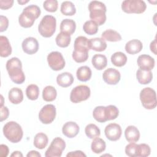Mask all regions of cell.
<instances>
[{
  "instance_id": "2",
  "label": "cell",
  "mask_w": 157,
  "mask_h": 157,
  "mask_svg": "<svg viewBox=\"0 0 157 157\" xmlns=\"http://www.w3.org/2000/svg\"><path fill=\"white\" fill-rule=\"evenodd\" d=\"M40 13V9L36 5L32 4L26 7L18 17L20 25L25 28L31 27Z\"/></svg>"
},
{
  "instance_id": "47",
  "label": "cell",
  "mask_w": 157,
  "mask_h": 157,
  "mask_svg": "<svg viewBox=\"0 0 157 157\" xmlns=\"http://www.w3.org/2000/svg\"><path fill=\"white\" fill-rule=\"evenodd\" d=\"M67 157H81V156H86V155L80 150H76L74 151H71L66 155Z\"/></svg>"
},
{
  "instance_id": "15",
  "label": "cell",
  "mask_w": 157,
  "mask_h": 157,
  "mask_svg": "<svg viewBox=\"0 0 157 157\" xmlns=\"http://www.w3.org/2000/svg\"><path fill=\"white\" fill-rule=\"evenodd\" d=\"M137 63L139 69L151 71L155 66V61L154 58L148 55H141L138 57Z\"/></svg>"
},
{
  "instance_id": "41",
  "label": "cell",
  "mask_w": 157,
  "mask_h": 157,
  "mask_svg": "<svg viewBox=\"0 0 157 157\" xmlns=\"http://www.w3.org/2000/svg\"><path fill=\"white\" fill-rule=\"evenodd\" d=\"M58 1L56 0H47L44 2V9L49 12H55L58 9Z\"/></svg>"
},
{
  "instance_id": "38",
  "label": "cell",
  "mask_w": 157,
  "mask_h": 157,
  "mask_svg": "<svg viewBox=\"0 0 157 157\" xmlns=\"http://www.w3.org/2000/svg\"><path fill=\"white\" fill-rule=\"evenodd\" d=\"M83 29L87 34L94 35L98 31V25L94 21L88 20L83 24Z\"/></svg>"
},
{
  "instance_id": "39",
  "label": "cell",
  "mask_w": 157,
  "mask_h": 157,
  "mask_svg": "<svg viewBox=\"0 0 157 157\" xmlns=\"http://www.w3.org/2000/svg\"><path fill=\"white\" fill-rule=\"evenodd\" d=\"M72 56L75 62L78 63H83L85 62L88 58V52L74 50Z\"/></svg>"
},
{
  "instance_id": "26",
  "label": "cell",
  "mask_w": 157,
  "mask_h": 157,
  "mask_svg": "<svg viewBox=\"0 0 157 157\" xmlns=\"http://www.w3.org/2000/svg\"><path fill=\"white\" fill-rule=\"evenodd\" d=\"M91 63L95 69L97 70H102L107 66V59L104 55L96 54L93 56Z\"/></svg>"
},
{
  "instance_id": "1",
  "label": "cell",
  "mask_w": 157,
  "mask_h": 157,
  "mask_svg": "<svg viewBox=\"0 0 157 157\" xmlns=\"http://www.w3.org/2000/svg\"><path fill=\"white\" fill-rule=\"evenodd\" d=\"M6 69L11 80L16 84H21L25 80V75L22 71L21 61L17 57H13L6 63Z\"/></svg>"
},
{
  "instance_id": "18",
  "label": "cell",
  "mask_w": 157,
  "mask_h": 157,
  "mask_svg": "<svg viewBox=\"0 0 157 157\" xmlns=\"http://www.w3.org/2000/svg\"><path fill=\"white\" fill-rule=\"evenodd\" d=\"M143 48V44L138 39H132L128 41L125 45L126 52L130 55H135L139 53Z\"/></svg>"
},
{
  "instance_id": "31",
  "label": "cell",
  "mask_w": 157,
  "mask_h": 157,
  "mask_svg": "<svg viewBox=\"0 0 157 157\" xmlns=\"http://www.w3.org/2000/svg\"><path fill=\"white\" fill-rule=\"evenodd\" d=\"M102 39L109 42H118L121 40V36L117 31L113 29H107L101 34Z\"/></svg>"
},
{
  "instance_id": "33",
  "label": "cell",
  "mask_w": 157,
  "mask_h": 157,
  "mask_svg": "<svg viewBox=\"0 0 157 157\" xmlns=\"http://www.w3.org/2000/svg\"><path fill=\"white\" fill-rule=\"evenodd\" d=\"M57 96L56 89L50 85L45 86L42 91V98L45 101L52 102L54 101Z\"/></svg>"
},
{
  "instance_id": "6",
  "label": "cell",
  "mask_w": 157,
  "mask_h": 157,
  "mask_svg": "<svg viewBox=\"0 0 157 157\" xmlns=\"http://www.w3.org/2000/svg\"><path fill=\"white\" fill-rule=\"evenodd\" d=\"M139 96L142 105L145 109L151 110L156 107V95L153 88L150 87L143 88L140 92Z\"/></svg>"
},
{
  "instance_id": "32",
  "label": "cell",
  "mask_w": 157,
  "mask_h": 157,
  "mask_svg": "<svg viewBox=\"0 0 157 157\" xmlns=\"http://www.w3.org/2000/svg\"><path fill=\"white\" fill-rule=\"evenodd\" d=\"M106 144L105 141L99 137L93 139L91 142V148L93 153L99 154L103 152L105 150Z\"/></svg>"
},
{
  "instance_id": "23",
  "label": "cell",
  "mask_w": 157,
  "mask_h": 157,
  "mask_svg": "<svg viewBox=\"0 0 157 157\" xmlns=\"http://www.w3.org/2000/svg\"><path fill=\"white\" fill-rule=\"evenodd\" d=\"M74 50L88 52L90 49L89 40L85 36H78L74 41Z\"/></svg>"
},
{
  "instance_id": "16",
  "label": "cell",
  "mask_w": 157,
  "mask_h": 157,
  "mask_svg": "<svg viewBox=\"0 0 157 157\" xmlns=\"http://www.w3.org/2000/svg\"><path fill=\"white\" fill-rule=\"evenodd\" d=\"M78 125L74 121L66 122L62 128L63 134L68 138H73L75 137L79 132Z\"/></svg>"
},
{
  "instance_id": "50",
  "label": "cell",
  "mask_w": 157,
  "mask_h": 157,
  "mask_svg": "<svg viewBox=\"0 0 157 157\" xmlns=\"http://www.w3.org/2000/svg\"><path fill=\"white\" fill-rule=\"evenodd\" d=\"M27 157H40L41 155L37 151L31 150L26 155Z\"/></svg>"
},
{
  "instance_id": "14",
  "label": "cell",
  "mask_w": 157,
  "mask_h": 157,
  "mask_svg": "<svg viewBox=\"0 0 157 157\" xmlns=\"http://www.w3.org/2000/svg\"><path fill=\"white\" fill-rule=\"evenodd\" d=\"M21 47L23 52L26 54L33 55L39 50V43L36 38L28 37L22 42Z\"/></svg>"
},
{
  "instance_id": "36",
  "label": "cell",
  "mask_w": 157,
  "mask_h": 157,
  "mask_svg": "<svg viewBox=\"0 0 157 157\" xmlns=\"http://www.w3.org/2000/svg\"><path fill=\"white\" fill-rule=\"evenodd\" d=\"M85 132L86 136L91 139L99 137L101 134V131L99 128L94 124L91 123L86 126L85 129Z\"/></svg>"
},
{
  "instance_id": "34",
  "label": "cell",
  "mask_w": 157,
  "mask_h": 157,
  "mask_svg": "<svg viewBox=\"0 0 157 157\" xmlns=\"http://www.w3.org/2000/svg\"><path fill=\"white\" fill-rule=\"evenodd\" d=\"M71 36L62 32L59 33L55 38L56 45L61 48H65L68 47L71 43Z\"/></svg>"
},
{
  "instance_id": "35",
  "label": "cell",
  "mask_w": 157,
  "mask_h": 157,
  "mask_svg": "<svg viewBox=\"0 0 157 157\" xmlns=\"http://www.w3.org/2000/svg\"><path fill=\"white\" fill-rule=\"evenodd\" d=\"M61 12L67 16L74 15L76 12L74 4L71 1H64L61 5Z\"/></svg>"
},
{
  "instance_id": "52",
  "label": "cell",
  "mask_w": 157,
  "mask_h": 157,
  "mask_svg": "<svg viewBox=\"0 0 157 157\" xmlns=\"http://www.w3.org/2000/svg\"><path fill=\"white\" fill-rule=\"evenodd\" d=\"M28 2H29V1H17V2L21 5H23L24 4H26Z\"/></svg>"
},
{
  "instance_id": "20",
  "label": "cell",
  "mask_w": 157,
  "mask_h": 157,
  "mask_svg": "<svg viewBox=\"0 0 157 157\" xmlns=\"http://www.w3.org/2000/svg\"><path fill=\"white\" fill-rule=\"evenodd\" d=\"M56 82L59 86L63 88L70 86L74 82L73 75L67 72H63L57 76Z\"/></svg>"
},
{
  "instance_id": "7",
  "label": "cell",
  "mask_w": 157,
  "mask_h": 157,
  "mask_svg": "<svg viewBox=\"0 0 157 157\" xmlns=\"http://www.w3.org/2000/svg\"><path fill=\"white\" fill-rule=\"evenodd\" d=\"M147 8V5L142 0H125L121 4V9L127 13H142Z\"/></svg>"
},
{
  "instance_id": "5",
  "label": "cell",
  "mask_w": 157,
  "mask_h": 157,
  "mask_svg": "<svg viewBox=\"0 0 157 157\" xmlns=\"http://www.w3.org/2000/svg\"><path fill=\"white\" fill-rule=\"evenodd\" d=\"M56 27V20L55 17L52 15H47L44 16L38 26V31L39 34L44 37H52Z\"/></svg>"
},
{
  "instance_id": "43",
  "label": "cell",
  "mask_w": 157,
  "mask_h": 157,
  "mask_svg": "<svg viewBox=\"0 0 157 157\" xmlns=\"http://www.w3.org/2000/svg\"><path fill=\"white\" fill-rule=\"evenodd\" d=\"M106 107L108 111V121L117 118L119 115V110L118 108L113 105H109Z\"/></svg>"
},
{
  "instance_id": "21",
  "label": "cell",
  "mask_w": 157,
  "mask_h": 157,
  "mask_svg": "<svg viewBox=\"0 0 157 157\" xmlns=\"http://www.w3.org/2000/svg\"><path fill=\"white\" fill-rule=\"evenodd\" d=\"M59 28L61 32L71 36L74 34L75 31L76 23L73 20L66 18L61 21Z\"/></svg>"
},
{
  "instance_id": "3",
  "label": "cell",
  "mask_w": 157,
  "mask_h": 157,
  "mask_svg": "<svg viewBox=\"0 0 157 157\" xmlns=\"http://www.w3.org/2000/svg\"><path fill=\"white\" fill-rule=\"evenodd\" d=\"M90 18L98 25H103L106 21V7L105 4L98 1H93L88 4Z\"/></svg>"
},
{
  "instance_id": "12",
  "label": "cell",
  "mask_w": 157,
  "mask_h": 157,
  "mask_svg": "<svg viewBox=\"0 0 157 157\" xmlns=\"http://www.w3.org/2000/svg\"><path fill=\"white\" fill-rule=\"evenodd\" d=\"M104 132L106 137L109 140L117 141L121 137L122 130L118 124L110 123L105 126Z\"/></svg>"
},
{
  "instance_id": "30",
  "label": "cell",
  "mask_w": 157,
  "mask_h": 157,
  "mask_svg": "<svg viewBox=\"0 0 157 157\" xmlns=\"http://www.w3.org/2000/svg\"><path fill=\"white\" fill-rule=\"evenodd\" d=\"M110 59L112 63L117 67H122L124 66L127 62V56L121 52L114 53Z\"/></svg>"
},
{
  "instance_id": "27",
  "label": "cell",
  "mask_w": 157,
  "mask_h": 157,
  "mask_svg": "<svg viewBox=\"0 0 157 157\" xmlns=\"http://www.w3.org/2000/svg\"><path fill=\"white\" fill-rule=\"evenodd\" d=\"M89 43L90 49L96 52L104 51L107 48V44L102 38H92L89 40Z\"/></svg>"
},
{
  "instance_id": "17",
  "label": "cell",
  "mask_w": 157,
  "mask_h": 157,
  "mask_svg": "<svg viewBox=\"0 0 157 157\" xmlns=\"http://www.w3.org/2000/svg\"><path fill=\"white\" fill-rule=\"evenodd\" d=\"M93 118L99 123H104L108 121V111L107 107L97 106L93 111Z\"/></svg>"
},
{
  "instance_id": "10",
  "label": "cell",
  "mask_w": 157,
  "mask_h": 157,
  "mask_svg": "<svg viewBox=\"0 0 157 157\" xmlns=\"http://www.w3.org/2000/svg\"><path fill=\"white\" fill-rule=\"evenodd\" d=\"M47 62L50 67L55 71L62 70L65 66V60L59 52H52L47 56Z\"/></svg>"
},
{
  "instance_id": "24",
  "label": "cell",
  "mask_w": 157,
  "mask_h": 157,
  "mask_svg": "<svg viewBox=\"0 0 157 157\" xmlns=\"http://www.w3.org/2000/svg\"><path fill=\"white\" fill-rule=\"evenodd\" d=\"M12 53V47L7 37L0 36V56L6 58Z\"/></svg>"
},
{
  "instance_id": "19",
  "label": "cell",
  "mask_w": 157,
  "mask_h": 157,
  "mask_svg": "<svg viewBox=\"0 0 157 157\" xmlns=\"http://www.w3.org/2000/svg\"><path fill=\"white\" fill-rule=\"evenodd\" d=\"M124 136L129 142H136L139 140L140 132L137 128L134 126H128L124 131Z\"/></svg>"
},
{
  "instance_id": "9",
  "label": "cell",
  "mask_w": 157,
  "mask_h": 157,
  "mask_svg": "<svg viewBox=\"0 0 157 157\" xmlns=\"http://www.w3.org/2000/svg\"><path fill=\"white\" fill-rule=\"evenodd\" d=\"M66 147L65 141L61 137H55L46 150V157H60Z\"/></svg>"
},
{
  "instance_id": "25",
  "label": "cell",
  "mask_w": 157,
  "mask_h": 157,
  "mask_svg": "<svg viewBox=\"0 0 157 157\" xmlns=\"http://www.w3.org/2000/svg\"><path fill=\"white\" fill-rule=\"evenodd\" d=\"M9 100L13 104H18L23 100V91L20 88H13L9 91Z\"/></svg>"
},
{
  "instance_id": "45",
  "label": "cell",
  "mask_w": 157,
  "mask_h": 157,
  "mask_svg": "<svg viewBox=\"0 0 157 157\" xmlns=\"http://www.w3.org/2000/svg\"><path fill=\"white\" fill-rule=\"evenodd\" d=\"M13 0H1L0 8L2 10H6L11 8L13 4Z\"/></svg>"
},
{
  "instance_id": "8",
  "label": "cell",
  "mask_w": 157,
  "mask_h": 157,
  "mask_svg": "<svg viewBox=\"0 0 157 157\" xmlns=\"http://www.w3.org/2000/svg\"><path fill=\"white\" fill-rule=\"evenodd\" d=\"M91 94L90 88L84 85H81L74 88L70 94V100L74 103H78L87 100Z\"/></svg>"
},
{
  "instance_id": "13",
  "label": "cell",
  "mask_w": 157,
  "mask_h": 157,
  "mask_svg": "<svg viewBox=\"0 0 157 157\" xmlns=\"http://www.w3.org/2000/svg\"><path fill=\"white\" fill-rule=\"evenodd\" d=\"M104 81L109 85H117L120 80V72L116 69L108 68L102 74Z\"/></svg>"
},
{
  "instance_id": "48",
  "label": "cell",
  "mask_w": 157,
  "mask_h": 157,
  "mask_svg": "<svg viewBox=\"0 0 157 157\" xmlns=\"http://www.w3.org/2000/svg\"><path fill=\"white\" fill-rule=\"evenodd\" d=\"M1 149V156L6 157L9 154V148L4 144H1L0 146Z\"/></svg>"
},
{
  "instance_id": "28",
  "label": "cell",
  "mask_w": 157,
  "mask_h": 157,
  "mask_svg": "<svg viewBox=\"0 0 157 157\" xmlns=\"http://www.w3.org/2000/svg\"><path fill=\"white\" fill-rule=\"evenodd\" d=\"M91 75L92 72L91 69L86 66L80 67L76 72L77 78L81 82H86L89 80L91 77Z\"/></svg>"
},
{
  "instance_id": "51",
  "label": "cell",
  "mask_w": 157,
  "mask_h": 157,
  "mask_svg": "<svg viewBox=\"0 0 157 157\" xmlns=\"http://www.w3.org/2000/svg\"><path fill=\"white\" fill-rule=\"evenodd\" d=\"M10 156L11 157H13V156H15V157H22L23 156V154L20 152V151H13L11 155H10Z\"/></svg>"
},
{
  "instance_id": "49",
  "label": "cell",
  "mask_w": 157,
  "mask_h": 157,
  "mask_svg": "<svg viewBox=\"0 0 157 157\" xmlns=\"http://www.w3.org/2000/svg\"><path fill=\"white\" fill-rule=\"evenodd\" d=\"M150 48L151 52H152L155 55H156V40L155 39L153 41L150 43Z\"/></svg>"
},
{
  "instance_id": "40",
  "label": "cell",
  "mask_w": 157,
  "mask_h": 157,
  "mask_svg": "<svg viewBox=\"0 0 157 157\" xmlns=\"http://www.w3.org/2000/svg\"><path fill=\"white\" fill-rule=\"evenodd\" d=\"M125 153L130 157L137 156L138 154V144L135 142H131L125 147Z\"/></svg>"
},
{
  "instance_id": "22",
  "label": "cell",
  "mask_w": 157,
  "mask_h": 157,
  "mask_svg": "<svg viewBox=\"0 0 157 157\" xmlns=\"http://www.w3.org/2000/svg\"><path fill=\"white\" fill-rule=\"evenodd\" d=\"M136 78L139 83L142 85H147L151 82L153 79V74L151 71L139 69L136 72Z\"/></svg>"
},
{
  "instance_id": "46",
  "label": "cell",
  "mask_w": 157,
  "mask_h": 157,
  "mask_svg": "<svg viewBox=\"0 0 157 157\" xmlns=\"http://www.w3.org/2000/svg\"><path fill=\"white\" fill-rule=\"evenodd\" d=\"M1 110V121H3L4 120H6L9 115V109L6 106H1L0 107Z\"/></svg>"
},
{
  "instance_id": "42",
  "label": "cell",
  "mask_w": 157,
  "mask_h": 157,
  "mask_svg": "<svg viewBox=\"0 0 157 157\" xmlns=\"http://www.w3.org/2000/svg\"><path fill=\"white\" fill-rule=\"evenodd\" d=\"M151 149L148 145L146 144H138V154L137 156L146 157L150 155Z\"/></svg>"
},
{
  "instance_id": "44",
  "label": "cell",
  "mask_w": 157,
  "mask_h": 157,
  "mask_svg": "<svg viewBox=\"0 0 157 157\" xmlns=\"http://www.w3.org/2000/svg\"><path fill=\"white\" fill-rule=\"evenodd\" d=\"M0 31L3 32L6 31L9 26V20L8 18L3 15L0 16Z\"/></svg>"
},
{
  "instance_id": "29",
  "label": "cell",
  "mask_w": 157,
  "mask_h": 157,
  "mask_svg": "<svg viewBox=\"0 0 157 157\" xmlns=\"http://www.w3.org/2000/svg\"><path fill=\"white\" fill-rule=\"evenodd\" d=\"M48 139L47 136L43 132H39L36 134L34 138V145L36 148L42 150L48 144Z\"/></svg>"
},
{
  "instance_id": "11",
  "label": "cell",
  "mask_w": 157,
  "mask_h": 157,
  "mask_svg": "<svg viewBox=\"0 0 157 157\" xmlns=\"http://www.w3.org/2000/svg\"><path fill=\"white\" fill-rule=\"evenodd\" d=\"M56 108L53 104L44 105L39 113V119L44 124L52 123L56 117Z\"/></svg>"
},
{
  "instance_id": "37",
  "label": "cell",
  "mask_w": 157,
  "mask_h": 157,
  "mask_svg": "<svg viewBox=\"0 0 157 157\" xmlns=\"http://www.w3.org/2000/svg\"><path fill=\"white\" fill-rule=\"evenodd\" d=\"M26 94L29 99L32 101L36 100L39 95V89L38 86L35 84L28 85L26 90Z\"/></svg>"
},
{
  "instance_id": "4",
  "label": "cell",
  "mask_w": 157,
  "mask_h": 157,
  "mask_svg": "<svg viewBox=\"0 0 157 157\" xmlns=\"http://www.w3.org/2000/svg\"><path fill=\"white\" fill-rule=\"evenodd\" d=\"M3 134L6 139L10 142H19L23 136L21 126L15 121H9L3 127Z\"/></svg>"
}]
</instances>
